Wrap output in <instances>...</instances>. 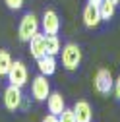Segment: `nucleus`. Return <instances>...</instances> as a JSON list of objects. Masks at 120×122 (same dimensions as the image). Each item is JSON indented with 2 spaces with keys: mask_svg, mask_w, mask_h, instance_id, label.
Wrapping results in <instances>:
<instances>
[{
  "mask_svg": "<svg viewBox=\"0 0 120 122\" xmlns=\"http://www.w3.org/2000/svg\"><path fill=\"white\" fill-rule=\"evenodd\" d=\"M39 29H41V20L35 16L33 12H27L25 16L21 18V21H20V27H18L20 41H23V43H29V41H31V37H33L35 33H39Z\"/></svg>",
  "mask_w": 120,
  "mask_h": 122,
  "instance_id": "obj_1",
  "label": "nucleus"
},
{
  "mask_svg": "<svg viewBox=\"0 0 120 122\" xmlns=\"http://www.w3.org/2000/svg\"><path fill=\"white\" fill-rule=\"evenodd\" d=\"M60 56H62V66L68 72L78 70L81 64V49L76 43H66L62 47V51H60Z\"/></svg>",
  "mask_w": 120,
  "mask_h": 122,
  "instance_id": "obj_2",
  "label": "nucleus"
},
{
  "mask_svg": "<svg viewBox=\"0 0 120 122\" xmlns=\"http://www.w3.org/2000/svg\"><path fill=\"white\" fill-rule=\"evenodd\" d=\"M8 81L10 85H18V87H23L27 81H29V72H27V66L21 62V60H16L12 62L10 66V72H8Z\"/></svg>",
  "mask_w": 120,
  "mask_h": 122,
  "instance_id": "obj_3",
  "label": "nucleus"
},
{
  "mask_svg": "<svg viewBox=\"0 0 120 122\" xmlns=\"http://www.w3.org/2000/svg\"><path fill=\"white\" fill-rule=\"evenodd\" d=\"M93 85H95V91L101 95H109L112 87H114V78H112V74L107 70V68H101L97 74H95V78H93Z\"/></svg>",
  "mask_w": 120,
  "mask_h": 122,
  "instance_id": "obj_4",
  "label": "nucleus"
},
{
  "mask_svg": "<svg viewBox=\"0 0 120 122\" xmlns=\"http://www.w3.org/2000/svg\"><path fill=\"white\" fill-rule=\"evenodd\" d=\"M31 95L35 101H47L49 95H50V83L47 80V76H35V78L31 80Z\"/></svg>",
  "mask_w": 120,
  "mask_h": 122,
  "instance_id": "obj_5",
  "label": "nucleus"
},
{
  "mask_svg": "<svg viewBox=\"0 0 120 122\" xmlns=\"http://www.w3.org/2000/svg\"><path fill=\"white\" fill-rule=\"evenodd\" d=\"M41 29L45 35H58L60 31V18L54 10H45L41 18Z\"/></svg>",
  "mask_w": 120,
  "mask_h": 122,
  "instance_id": "obj_6",
  "label": "nucleus"
},
{
  "mask_svg": "<svg viewBox=\"0 0 120 122\" xmlns=\"http://www.w3.org/2000/svg\"><path fill=\"white\" fill-rule=\"evenodd\" d=\"M23 103V93H21V87L18 85H8L4 89V107L8 111H18Z\"/></svg>",
  "mask_w": 120,
  "mask_h": 122,
  "instance_id": "obj_7",
  "label": "nucleus"
},
{
  "mask_svg": "<svg viewBox=\"0 0 120 122\" xmlns=\"http://www.w3.org/2000/svg\"><path fill=\"white\" fill-rule=\"evenodd\" d=\"M29 54L35 60H39L41 56L47 54V35L45 33H35L29 41Z\"/></svg>",
  "mask_w": 120,
  "mask_h": 122,
  "instance_id": "obj_8",
  "label": "nucleus"
},
{
  "mask_svg": "<svg viewBox=\"0 0 120 122\" xmlns=\"http://www.w3.org/2000/svg\"><path fill=\"white\" fill-rule=\"evenodd\" d=\"M47 109H49V114H54V116H60L62 111L66 109V101L64 97L56 93V91H50V95L47 99Z\"/></svg>",
  "mask_w": 120,
  "mask_h": 122,
  "instance_id": "obj_9",
  "label": "nucleus"
},
{
  "mask_svg": "<svg viewBox=\"0 0 120 122\" xmlns=\"http://www.w3.org/2000/svg\"><path fill=\"white\" fill-rule=\"evenodd\" d=\"M72 109H74V114H76L78 122H91L93 120V109L87 101H76V105Z\"/></svg>",
  "mask_w": 120,
  "mask_h": 122,
  "instance_id": "obj_10",
  "label": "nucleus"
},
{
  "mask_svg": "<svg viewBox=\"0 0 120 122\" xmlns=\"http://www.w3.org/2000/svg\"><path fill=\"white\" fill-rule=\"evenodd\" d=\"M101 21H103V20H101V12H99V8H97V6H91V4H87V6L83 8V25L89 27V29H93V27H97Z\"/></svg>",
  "mask_w": 120,
  "mask_h": 122,
  "instance_id": "obj_11",
  "label": "nucleus"
},
{
  "mask_svg": "<svg viewBox=\"0 0 120 122\" xmlns=\"http://www.w3.org/2000/svg\"><path fill=\"white\" fill-rule=\"evenodd\" d=\"M37 68H39V74L43 76H52L56 72V56H50V54H45L37 60Z\"/></svg>",
  "mask_w": 120,
  "mask_h": 122,
  "instance_id": "obj_12",
  "label": "nucleus"
},
{
  "mask_svg": "<svg viewBox=\"0 0 120 122\" xmlns=\"http://www.w3.org/2000/svg\"><path fill=\"white\" fill-rule=\"evenodd\" d=\"M99 12H101V20L109 21V20H112L114 12H116V4L110 2V0H103V2L99 4Z\"/></svg>",
  "mask_w": 120,
  "mask_h": 122,
  "instance_id": "obj_13",
  "label": "nucleus"
},
{
  "mask_svg": "<svg viewBox=\"0 0 120 122\" xmlns=\"http://www.w3.org/2000/svg\"><path fill=\"white\" fill-rule=\"evenodd\" d=\"M12 62H14V60H12V54H10L6 49H0V78H2V76H8Z\"/></svg>",
  "mask_w": 120,
  "mask_h": 122,
  "instance_id": "obj_14",
  "label": "nucleus"
},
{
  "mask_svg": "<svg viewBox=\"0 0 120 122\" xmlns=\"http://www.w3.org/2000/svg\"><path fill=\"white\" fill-rule=\"evenodd\" d=\"M60 51H62V45H60L58 35H47V54L56 56L60 54Z\"/></svg>",
  "mask_w": 120,
  "mask_h": 122,
  "instance_id": "obj_15",
  "label": "nucleus"
},
{
  "mask_svg": "<svg viewBox=\"0 0 120 122\" xmlns=\"http://www.w3.org/2000/svg\"><path fill=\"white\" fill-rule=\"evenodd\" d=\"M58 120L60 122H78L76 120V114H74V109H68V107L62 111V114L58 116Z\"/></svg>",
  "mask_w": 120,
  "mask_h": 122,
  "instance_id": "obj_16",
  "label": "nucleus"
},
{
  "mask_svg": "<svg viewBox=\"0 0 120 122\" xmlns=\"http://www.w3.org/2000/svg\"><path fill=\"white\" fill-rule=\"evenodd\" d=\"M4 2H6V6H8L10 10H20V8L23 6L25 0H4Z\"/></svg>",
  "mask_w": 120,
  "mask_h": 122,
  "instance_id": "obj_17",
  "label": "nucleus"
},
{
  "mask_svg": "<svg viewBox=\"0 0 120 122\" xmlns=\"http://www.w3.org/2000/svg\"><path fill=\"white\" fill-rule=\"evenodd\" d=\"M112 91H114V95H116V99H120V76L114 80V87H112Z\"/></svg>",
  "mask_w": 120,
  "mask_h": 122,
  "instance_id": "obj_18",
  "label": "nucleus"
},
{
  "mask_svg": "<svg viewBox=\"0 0 120 122\" xmlns=\"http://www.w3.org/2000/svg\"><path fill=\"white\" fill-rule=\"evenodd\" d=\"M41 122H60V120H58V116H54V114H47Z\"/></svg>",
  "mask_w": 120,
  "mask_h": 122,
  "instance_id": "obj_19",
  "label": "nucleus"
},
{
  "mask_svg": "<svg viewBox=\"0 0 120 122\" xmlns=\"http://www.w3.org/2000/svg\"><path fill=\"white\" fill-rule=\"evenodd\" d=\"M103 2V0H87V4H91V6H97L99 8V4Z\"/></svg>",
  "mask_w": 120,
  "mask_h": 122,
  "instance_id": "obj_20",
  "label": "nucleus"
},
{
  "mask_svg": "<svg viewBox=\"0 0 120 122\" xmlns=\"http://www.w3.org/2000/svg\"><path fill=\"white\" fill-rule=\"evenodd\" d=\"M110 2H114V4H118V2H120V0H110Z\"/></svg>",
  "mask_w": 120,
  "mask_h": 122,
  "instance_id": "obj_21",
  "label": "nucleus"
}]
</instances>
